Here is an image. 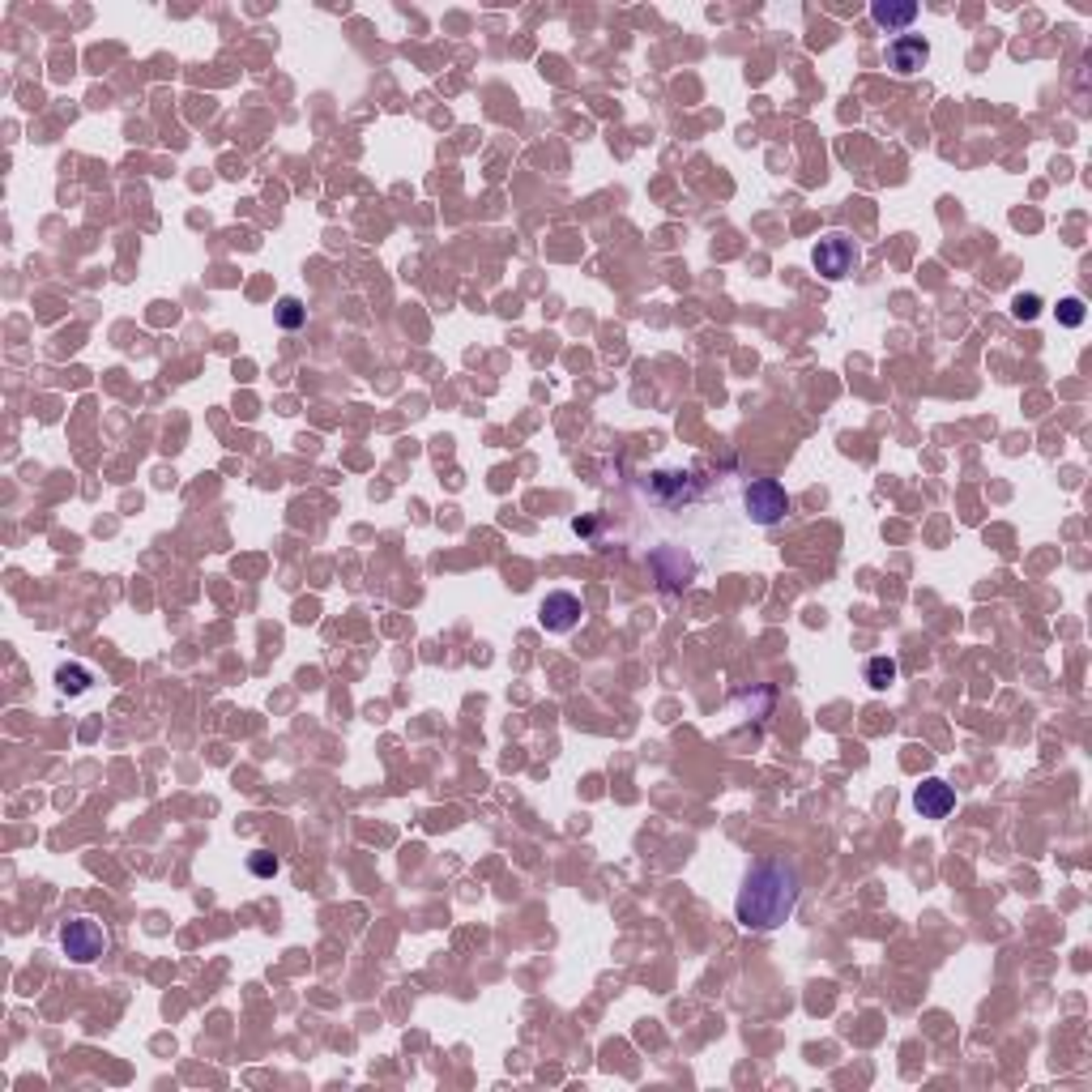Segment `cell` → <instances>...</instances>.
Returning <instances> with one entry per match:
<instances>
[{"label":"cell","instance_id":"obj_7","mask_svg":"<svg viewBox=\"0 0 1092 1092\" xmlns=\"http://www.w3.org/2000/svg\"><path fill=\"white\" fill-rule=\"evenodd\" d=\"M888 60L896 73H918V69H926V60H930V44L922 35H900V39H892Z\"/></svg>","mask_w":1092,"mask_h":1092},{"label":"cell","instance_id":"obj_13","mask_svg":"<svg viewBox=\"0 0 1092 1092\" xmlns=\"http://www.w3.org/2000/svg\"><path fill=\"white\" fill-rule=\"evenodd\" d=\"M1058 320L1071 324V329L1084 324V299H1063V303H1058Z\"/></svg>","mask_w":1092,"mask_h":1092},{"label":"cell","instance_id":"obj_6","mask_svg":"<svg viewBox=\"0 0 1092 1092\" xmlns=\"http://www.w3.org/2000/svg\"><path fill=\"white\" fill-rule=\"evenodd\" d=\"M913 806H918L922 819H948L952 806H956V794L948 781H939V776H930V781L918 785V794H913Z\"/></svg>","mask_w":1092,"mask_h":1092},{"label":"cell","instance_id":"obj_12","mask_svg":"<svg viewBox=\"0 0 1092 1092\" xmlns=\"http://www.w3.org/2000/svg\"><path fill=\"white\" fill-rule=\"evenodd\" d=\"M1012 317L1016 320H1037V317H1042V295H1016L1012 299Z\"/></svg>","mask_w":1092,"mask_h":1092},{"label":"cell","instance_id":"obj_11","mask_svg":"<svg viewBox=\"0 0 1092 1092\" xmlns=\"http://www.w3.org/2000/svg\"><path fill=\"white\" fill-rule=\"evenodd\" d=\"M303 320H308V312H303L299 299H290V295L278 299V324H282V329H299Z\"/></svg>","mask_w":1092,"mask_h":1092},{"label":"cell","instance_id":"obj_9","mask_svg":"<svg viewBox=\"0 0 1092 1092\" xmlns=\"http://www.w3.org/2000/svg\"><path fill=\"white\" fill-rule=\"evenodd\" d=\"M896 675H900V666H896L892 657H870V661H866V682H870L875 691H888L892 682H896Z\"/></svg>","mask_w":1092,"mask_h":1092},{"label":"cell","instance_id":"obj_2","mask_svg":"<svg viewBox=\"0 0 1092 1092\" xmlns=\"http://www.w3.org/2000/svg\"><path fill=\"white\" fill-rule=\"evenodd\" d=\"M743 508L751 512L755 525H776L790 512V496H785V487L776 478H755L743 491Z\"/></svg>","mask_w":1092,"mask_h":1092},{"label":"cell","instance_id":"obj_8","mask_svg":"<svg viewBox=\"0 0 1092 1092\" xmlns=\"http://www.w3.org/2000/svg\"><path fill=\"white\" fill-rule=\"evenodd\" d=\"M870 17H875V26H884V30H905L913 17H918V5H884V0H879V5H870Z\"/></svg>","mask_w":1092,"mask_h":1092},{"label":"cell","instance_id":"obj_14","mask_svg":"<svg viewBox=\"0 0 1092 1092\" xmlns=\"http://www.w3.org/2000/svg\"><path fill=\"white\" fill-rule=\"evenodd\" d=\"M252 870H257V875H273V870H278V858H273V854H257V858H252Z\"/></svg>","mask_w":1092,"mask_h":1092},{"label":"cell","instance_id":"obj_3","mask_svg":"<svg viewBox=\"0 0 1092 1092\" xmlns=\"http://www.w3.org/2000/svg\"><path fill=\"white\" fill-rule=\"evenodd\" d=\"M60 948H65L69 960L90 964V960H99V956L107 952V934H103L99 922L77 918V922H65V930H60Z\"/></svg>","mask_w":1092,"mask_h":1092},{"label":"cell","instance_id":"obj_10","mask_svg":"<svg viewBox=\"0 0 1092 1092\" xmlns=\"http://www.w3.org/2000/svg\"><path fill=\"white\" fill-rule=\"evenodd\" d=\"M56 687L65 691V696H81V691L90 687V670L86 666H60L56 670Z\"/></svg>","mask_w":1092,"mask_h":1092},{"label":"cell","instance_id":"obj_1","mask_svg":"<svg viewBox=\"0 0 1092 1092\" xmlns=\"http://www.w3.org/2000/svg\"><path fill=\"white\" fill-rule=\"evenodd\" d=\"M798 909V870L785 858H769V863L751 866L747 884H743L739 900H734V918L747 930H776L794 918Z\"/></svg>","mask_w":1092,"mask_h":1092},{"label":"cell","instance_id":"obj_5","mask_svg":"<svg viewBox=\"0 0 1092 1092\" xmlns=\"http://www.w3.org/2000/svg\"><path fill=\"white\" fill-rule=\"evenodd\" d=\"M538 623L546 627V632H572L576 623H581V597L576 593H568V590H555V593H546L542 597V606H538Z\"/></svg>","mask_w":1092,"mask_h":1092},{"label":"cell","instance_id":"obj_4","mask_svg":"<svg viewBox=\"0 0 1092 1092\" xmlns=\"http://www.w3.org/2000/svg\"><path fill=\"white\" fill-rule=\"evenodd\" d=\"M811 265L819 269V278L841 282L845 273L858 265V248H854V239H845V235H824V239H819V244L811 248Z\"/></svg>","mask_w":1092,"mask_h":1092}]
</instances>
